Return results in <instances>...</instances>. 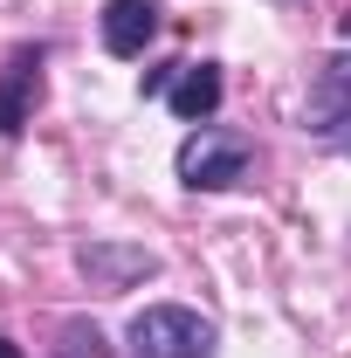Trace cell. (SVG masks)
<instances>
[{
    "mask_svg": "<svg viewBox=\"0 0 351 358\" xmlns=\"http://www.w3.org/2000/svg\"><path fill=\"white\" fill-rule=\"evenodd\" d=\"M131 352L138 358H214V324L200 310H179V303H152L131 317Z\"/></svg>",
    "mask_w": 351,
    "mask_h": 358,
    "instance_id": "6da1fadb",
    "label": "cell"
},
{
    "mask_svg": "<svg viewBox=\"0 0 351 358\" xmlns=\"http://www.w3.org/2000/svg\"><path fill=\"white\" fill-rule=\"evenodd\" d=\"M303 124H310L317 145H331V152H345V159H351V55L317 62V76H310V103H303Z\"/></svg>",
    "mask_w": 351,
    "mask_h": 358,
    "instance_id": "7a4b0ae2",
    "label": "cell"
},
{
    "mask_svg": "<svg viewBox=\"0 0 351 358\" xmlns=\"http://www.w3.org/2000/svg\"><path fill=\"white\" fill-rule=\"evenodd\" d=\"M248 173V145L241 138H220V131H193L179 145V179L186 186H234V179Z\"/></svg>",
    "mask_w": 351,
    "mask_h": 358,
    "instance_id": "3957f363",
    "label": "cell"
},
{
    "mask_svg": "<svg viewBox=\"0 0 351 358\" xmlns=\"http://www.w3.org/2000/svg\"><path fill=\"white\" fill-rule=\"evenodd\" d=\"M35 90H42V55H35V48H21V55L0 69V138H14L21 124H28Z\"/></svg>",
    "mask_w": 351,
    "mask_h": 358,
    "instance_id": "277c9868",
    "label": "cell"
},
{
    "mask_svg": "<svg viewBox=\"0 0 351 358\" xmlns=\"http://www.w3.org/2000/svg\"><path fill=\"white\" fill-rule=\"evenodd\" d=\"M152 35H159V7H152V0H110V7H103V48H110V55L131 62V55H145Z\"/></svg>",
    "mask_w": 351,
    "mask_h": 358,
    "instance_id": "5b68a950",
    "label": "cell"
},
{
    "mask_svg": "<svg viewBox=\"0 0 351 358\" xmlns=\"http://www.w3.org/2000/svg\"><path fill=\"white\" fill-rule=\"evenodd\" d=\"M173 110L186 117V124H200V117H214L220 110V69L214 62H179V76H173Z\"/></svg>",
    "mask_w": 351,
    "mask_h": 358,
    "instance_id": "8992f818",
    "label": "cell"
},
{
    "mask_svg": "<svg viewBox=\"0 0 351 358\" xmlns=\"http://www.w3.org/2000/svg\"><path fill=\"white\" fill-rule=\"evenodd\" d=\"M152 255L145 248H83V275L89 282H103V289H124V282H138V275H152Z\"/></svg>",
    "mask_w": 351,
    "mask_h": 358,
    "instance_id": "52a82bcc",
    "label": "cell"
},
{
    "mask_svg": "<svg viewBox=\"0 0 351 358\" xmlns=\"http://www.w3.org/2000/svg\"><path fill=\"white\" fill-rule=\"evenodd\" d=\"M173 76H179V69H145V96H166V90H173Z\"/></svg>",
    "mask_w": 351,
    "mask_h": 358,
    "instance_id": "ba28073f",
    "label": "cell"
},
{
    "mask_svg": "<svg viewBox=\"0 0 351 358\" xmlns=\"http://www.w3.org/2000/svg\"><path fill=\"white\" fill-rule=\"evenodd\" d=\"M0 358H21V345H7V338H0Z\"/></svg>",
    "mask_w": 351,
    "mask_h": 358,
    "instance_id": "9c48e42d",
    "label": "cell"
},
{
    "mask_svg": "<svg viewBox=\"0 0 351 358\" xmlns=\"http://www.w3.org/2000/svg\"><path fill=\"white\" fill-rule=\"evenodd\" d=\"M345 35H351V14H345Z\"/></svg>",
    "mask_w": 351,
    "mask_h": 358,
    "instance_id": "30bf717a",
    "label": "cell"
}]
</instances>
